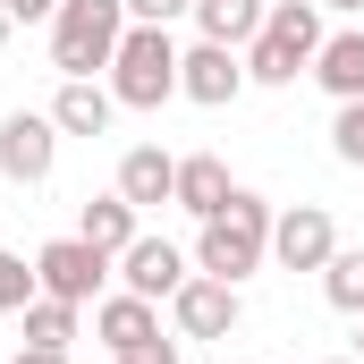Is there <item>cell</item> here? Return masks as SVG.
I'll return each instance as SVG.
<instances>
[{"label": "cell", "instance_id": "6da1fadb", "mask_svg": "<svg viewBox=\"0 0 364 364\" xmlns=\"http://www.w3.org/2000/svg\"><path fill=\"white\" fill-rule=\"evenodd\" d=\"M272 220H279L272 203H263L255 186H237V195L203 220V237H195V272L229 279V288H237L246 272H263V263H272Z\"/></svg>", "mask_w": 364, "mask_h": 364}, {"label": "cell", "instance_id": "7a4b0ae2", "mask_svg": "<svg viewBox=\"0 0 364 364\" xmlns=\"http://www.w3.org/2000/svg\"><path fill=\"white\" fill-rule=\"evenodd\" d=\"M322 0H272L263 34L246 43V85H296L314 77V51H322Z\"/></svg>", "mask_w": 364, "mask_h": 364}, {"label": "cell", "instance_id": "3957f363", "mask_svg": "<svg viewBox=\"0 0 364 364\" xmlns=\"http://www.w3.org/2000/svg\"><path fill=\"white\" fill-rule=\"evenodd\" d=\"M119 34H127V0H60V17H51V68L60 77L110 68Z\"/></svg>", "mask_w": 364, "mask_h": 364}, {"label": "cell", "instance_id": "277c9868", "mask_svg": "<svg viewBox=\"0 0 364 364\" xmlns=\"http://www.w3.org/2000/svg\"><path fill=\"white\" fill-rule=\"evenodd\" d=\"M110 93H119V110H161L178 93V43H170V26H127L119 34Z\"/></svg>", "mask_w": 364, "mask_h": 364}, {"label": "cell", "instance_id": "5b68a950", "mask_svg": "<svg viewBox=\"0 0 364 364\" xmlns=\"http://www.w3.org/2000/svg\"><path fill=\"white\" fill-rule=\"evenodd\" d=\"M119 272L102 246L85 237H51L43 255H34V279H43V296H68V305H102V279Z\"/></svg>", "mask_w": 364, "mask_h": 364}, {"label": "cell", "instance_id": "8992f818", "mask_svg": "<svg viewBox=\"0 0 364 364\" xmlns=\"http://www.w3.org/2000/svg\"><path fill=\"white\" fill-rule=\"evenodd\" d=\"M51 161H60V119L51 110H9L0 119V170L17 186H43Z\"/></svg>", "mask_w": 364, "mask_h": 364}, {"label": "cell", "instance_id": "52a82bcc", "mask_svg": "<svg viewBox=\"0 0 364 364\" xmlns=\"http://www.w3.org/2000/svg\"><path fill=\"white\" fill-rule=\"evenodd\" d=\"M170 322H178V339H229V331L246 322V296H237L229 279L195 272L178 296H170Z\"/></svg>", "mask_w": 364, "mask_h": 364}, {"label": "cell", "instance_id": "ba28073f", "mask_svg": "<svg viewBox=\"0 0 364 364\" xmlns=\"http://www.w3.org/2000/svg\"><path fill=\"white\" fill-rule=\"evenodd\" d=\"M339 255V229H331V212L322 203H288L272 220V263L279 272H322Z\"/></svg>", "mask_w": 364, "mask_h": 364}, {"label": "cell", "instance_id": "9c48e42d", "mask_svg": "<svg viewBox=\"0 0 364 364\" xmlns=\"http://www.w3.org/2000/svg\"><path fill=\"white\" fill-rule=\"evenodd\" d=\"M178 93L203 102V110L237 102V93H246V51H229V43H195V51H178Z\"/></svg>", "mask_w": 364, "mask_h": 364}, {"label": "cell", "instance_id": "30bf717a", "mask_svg": "<svg viewBox=\"0 0 364 364\" xmlns=\"http://www.w3.org/2000/svg\"><path fill=\"white\" fill-rule=\"evenodd\" d=\"M186 279L195 272H186V255L170 237H136V246L119 255V288H127V296H153V305H161V296H178Z\"/></svg>", "mask_w": 364, "mask_h": 364}, {"label": "cell", "instance_id": "8fae6325", "mask_svg": "<svg viewBox=\"0 0 364 364\" xmlns=\"http://www.w3.org/2000/svg\"><path fill=\"white\" fill-rule=\"evenodd\" d=\"M93 339H102L110 356H136V348H153V339H161V305L119 288V296H102V305H93Z\"/></svg>", "mask_w": 364, "mask_h": 364}, {"label": "cell", "instance_id": "7c38bea8", "mask_svg": "<svg viewBox=\"0 0 364 364\" xmlns=\"http://www.w3.org/2000/svg\"><path fill=\"white\" fill-rule=\"evenodd\" d=\"M119 195H127L136 212L178 203V153H161V144H127V161H119Z\"/></svg>", "mask_w": 364, "mask_h": 364}, {"label": "cell", "instance_id": "4fadbf2b", "mask_svg": "<svg viewBox=\"0 0 364 364\" xmlns=\"http://www.w3.org/2000/svg\"><path fill=\"white\" fill-rule=\"evenodd\" d=\"M314 85L331 93V102H364V26L322 34V51H314Z\"/></svg>", "mask_w": 364, "mask_h": 364}, {"label": "cell", "instance_id": "5bb4252c", "mask_svg": "<svg viewBox=\"0 0 364 364\" xmlns=\"http://www.w3.org/2000/svg\"><path fill=\"white\" fill-rule=\"evenodd\" d=\"M136 220H144V212H136V203H127V195L110 186V195H85V212H77V237H85V246H102V255L119 263V255H127V246L144 237Z\"/></svg>", "mask_w": 364, "mask_h": 364}, {"label": "cell", "instance_id": "9a60e30c", "mask_svg": "<svg viewBox=\"0 0 364 364\" xmlns=\"http://www.w3.org/2000/svg\"><path fill=\"white\" fill-rule=\"evenodd\" d=\"M110 110H119V93L93 85V77H60V93H51L60 136H110Z\"/></svg>", "mask_w": 364, "mask_h": 364}, {"label": "cell", "instance_id": "2e32d148", "mask_svg": "<svg viewBox=\"0 0 364 364\" xmlns=\"http://www.w3.org/2000/svg\"><path fill=\"white\" fill-rule=\"evenodd\" d=\"M229 195H237V178H229V161H220V153H178V212L212 220Z\"/></svg>", "mask_w": 364, "mask_h": 364}, {"label": "cell", "instance_id": "e0dca14e", "mask_svg": "<svg viewBox=\"0 0 364 364\" xmlns=\"http://www.w3.org/2000/svg\"><path fill=\"white\" fill-rule=\"evenodd\" d=\"M186 17L203 26V43H229V51H246V43L263 34V17H272V0H195Z\"/></svg>", "mask_w": 364, "mask_h": 364}, {"label": "cell", "instance_id": "ac0fdd59", "mask_svg": "<svg viewBox=\"0 0 364 364\" xmlns=\"http://www.w3.org/2000/svg\"><path fill=\"white\" fill-rule=\"evenodd\" d=\"M77 331H85V305H68V296L26 305V348H77Z\"/></svg>", "mask_w": 364, "mask_h": 364}, {"label": "cell", "instance_id": "d6986e66", "mask_svg": "<svg viewBox=\"0 0 364 364\" xmlns=\"http://www.w3.org/2000/svg\"><path fill=\"white\" fill-rule=\"evenodd\" d=\"M322 296H331L339 314H364V246H339V255L322 263Z\"/></svg>", "mask_w": 364, "mask_h": 364}, {"label": "cell", "instance_id": "ffe728a7", "mask_svg": "<svg viewBox=\"0 0 364 364\" xmlns=\"http://www.w3.org/2000/svg\"><path fill=\"white\" fill-rule=\"evenodd\" d=\"M43 296V279H34V263L26 255H0V314H26Z\"/></svg>", "mask_w": 364, "mask_h": 364}, {"label": "cell", "instance_id": "44dd1931", "mask_svg": "<svg viewBox=\"0 0 364 364\" xmlns=\"http://www.w3.org/2000/svg\"><path fill=\"white\" fill-rule=\"evenodd\" d=\"M331 153L364 170V102H339V119H331Z\"/></svg>", "mask_w": 364, "mask_h": 364}, {"label": "cell", "instance_id": "7402d4cb", "mask_svg": "<svg viewBox=\"0 0 364 364\" xmlns=\"http://www.w3.org/2000/svg\"><path fill=\"white\" fill-rule=\"evenodd\" d=\"M186 9H195V0H127V26H170Z\"/></svg>", "mask_w": 364, "mask_h": 364}, {"label": "cell", "instance_id": "603a6c76", "mask_svg": "<svg viewBox=\"0 0 364 364\" xmlns=\"http://www.w3.org/2000/svg\"><path fill=\"white\" fill-rule=\"evenodd\" d=\"M0 9H9L17 26H51V17H60V0H0Z\"/></svg>", "mask_w": 364, "mask_h": 364}, {"label": "cell", "instance_id": "cb8c5ba5", "mask_svg": "<svg viewBox=\"0 0 364 364\" xmlns=\"http://www.w3.org/2000/svg\"><path fill=\"white\" fill-rule=\"evenodd\" d=\"M110 364H178V339H153V348H136V356H110Z\"/></svg>", "mask_w": 364, "mask_h": 364}, {"label": "cell", "instance_id": "d4e9b609", "mask_svg": "<svg viewBox=\"0 0 364 364\" xmlns=\"http://www.w3.org/2000/svg\"><path fill=\"white\" fill-rule=\"evenodd\" d=\"M17 364H68V348H17Z\"/></svg>", "mask_w": 364, "mask_h": 364}, {"label": "cell", "instance_id": "484cf974", "mask_svg": "<svg viewBox=\"0 0 364 364\" xmlns=\"http://www.w3.org/2000/svg\"><path fill=\"white\" fill-rule=\"evenodd\" d=\"M356 364H364V314H356Z\"/></svg>", "mask_w": 364, "mask_h": 364}, {"label": "cell", "instance_id": "4316f807", "mask_svg": "<svg viewBox=\"0 0 364 364\" xmlns=\"http://www.w3.org/2000/svg\"><path fill=\"white\" fill-rule=\"evenodd\" d=\"M9 26H17V17H9V9H0V43H9Z\"/></svg>", "mask_w": 364, "mask_h": 364}, {"label": "cell", "instance_id": "83f0119b", "mask_svg": "<svg viewBox=\"0 0 364 364\" xmlns=\"http://www.w3.org/2000/svg\"><path fill=\"white\" fill-rule=\"evenodd\" d=\"M322 9H364V0H322Z\"/></svg>", "mask_w": 364, "mask_h": 364}, {"label": "cell", "instance_id": "f1b7e54d", "mask_svg": "<svg viewBox=\"0 0 364 364\" xmlns=\"http://www.w3.org/2000/svg\"><path fill=\"white\" fill-rule=\"evenodd\" d=\"M331 364H356V356H331Z\"/></svg>", "mask_w": 364, "mask_h": 364}]
</instances>
